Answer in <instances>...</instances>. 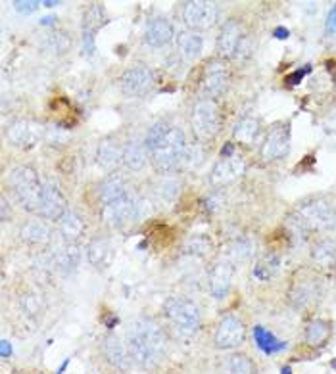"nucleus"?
<instances>
[{
	"instance_id": "25",
	"label": "nucleus",
	"mask_w": 336,
	"mask_h": 374,
	"mask_svg": "<svg viewBox=\"0 0 336 374\" xmlns=\"http://www.w3.org/2000/svg\"><path fill=\"white\" fill-rule=\"evenodd\" d=\"M204 48V38L196 31H181L177 35V50L183 60H196Z\"/></svg>"
},
{
	"instance_id": "36",
	"label": "nucleus",
	"mask_w": 336,
	"mask_h": 374,
	"mask_svg": "<svg viewBox=\"0 0 336 374\" xmlns=\"http://www.w3.org/2000/svg\"><path fill=\"white\" fill-rule=\"evenodd\" d=\"M317 298V288L312 282H296L290 290V301L296 307L309 305Z\"/></svg>"
},
{
	"instance_id": "14",
	"label": "nucleus",
	"mask_w": 336,
	"mask_h": 374,
	"mask_svg": "<svg viewBox=\"0 0 336 374\" xmlns=\"http://www.w3.org/2000/svg\"><path fill=\"white\" fill-rule=\"evenodd\" d=\"M246 171V161L244 157H240L239 154H232V156L219 157V161L214 165L211 175H209V182L214 187H225L232 180H237L242 177Z\"/></svg>"
},
{
	"instance_id": "46",
	"label": "nucleus",
	"mask_w": 336,
	"mask_h": 374,
	"mask_svg": "<svg viewBox=\"0 0 336 374\" xmlns=\"http://www.w3.org/2000/svg\"><path fill=\"white\" fill-rule=\"evenodd\" d=\"M52 23H54L52 15H48V17H43V20H41V25H52Z\"/></svg>"
},
{
	"instance_id": "1",
	"label": "nucleus",
	"mask_w": 336,
	"mask_h": 374,
	"mask_svg": "<svg viewBox=\"0 0 336 374\" xmlns=\"http://www.w3.org/2000/svg\"><path fill=\"white\" fill-rule=\"evenodd\" d=\"M125 345L133 365H136L141 371H154L164 361L167 352V338L164 329L154 319L139 317L127 326Z\"/></svg>"
},
{
	"instance_id": "32",
	"label": "nucleus",
	"mask_w": 336,
	"mask_h": 374,
	"mask_svg": "<svg viewBox=\"0 0 336 374\" xmlns=\"http://www.w3.org/2000/svg\"><path fill=\"white\" fill-rule=\"evenodd\" d=\"M108 17H106L104 8L100 6V4H90L87 8V12H85V17H83V33H87V35H97L98 29H102L104 27V23Z\"/></svg>"
},
{
	"instance_id": "48",
	"label": "nucleus",
	"mask_w": 336,
	"mask_h": 374,
	"mask_svg": "<svg viewBox=\"0 0 336 374\" xmlns=\"http://www.w3.org/2000/svg\"><path fill=\"white\" fill-rule=\"evenodd\" d=\"M281 374H292V368L290 367H283Z\"/></svg>"
},
{
	"instance_id": "20",
	"label": "nucleus",
	"mask_w": 336,
	"mask_h": 374,
	"mask_svg": "<svg viewBox=\"0 0 336 374\" xmlns=\"http://www.w3.org/2000/svg\"><path fill=\"white\" fill-rule=\"evenodd\" d=\"M98 200L104 206L118 202L121 198L131 194V188H129L127 180L123 179L121 175H108L100 185H98Z\"/></svg>"
},
{
	"instance_id": "40",
	"label": "nucleus",
	"mask_w": 336,
	"mask_h": 374,
	"mask_svg": "<svg viewBox=\"0 0 336 374\" xmlns=\"http://www.w3.org/2000/svg\"><path fill=\"white\" fill-rule=\"evenodd\" d=\"M211 250V244L206 236H192V238L187 242V252L192 255H206L209 254Z\"/></svg>"
},
{
	"instance_id": "24",
	"label": "nucleus",
	"mask_w": 336,
	"mask_h": 374,
	"mask_svg": "<svg viewBox=\"0 0 336 374\" xmlns=\"http://www.w3.org/2000/svg\"><path fill=\"white\" fill-rule=\"evenodd\" d=\"M58 223H60L62 238H64V242H67V244H77V242L85 236L87 224H85V221H83L79 213L67 210L66 215H64Z\"/></svg>"
},
{
	"instance_id": "37",
	"label": "nucleus",
	"mask_w": 336,
	"mask_h": 374,
	"mask_svg": "<svg viewBox=\"0 0 336 374\" xmlns=\"http://www.w3.org/2000/svg\"><path fill=\"white\" fill-rule=\"evenodd\" d=\"M227 371H229V374H255L254 361L250 359L248 355L234 353L227 361Z\"/></svg>"
},
{
	"instance_id": "43",
	"label": "nucleus",
	"mask_w": 336,
	"mask_h": 374,
	"mask_svg": "<svg viewBox=\"0 0 336 374\" xmlns=\"http://www.w3.org/2000/svg\"><path fill=\"white\" fill-rule=\"evenodd\" d=\"M309 71H312V68H309V66H306V68L298 69L296 73L288 75V77H286V85H288V87H290V85H298V82L302 81V77L309 73Z\"/></svg>"
},
{
	"instance_id": "38",
	"label": "nucleus",
	"mask_w": 336,
	"mask_h": 374,
	"mask_svg": "<svg viewBox=\"0 0 336 374\" xmlns=\"http://www.w3.org/2000/svg\"><path fill=\"white\" fill-rule=\"evenodd\" d=\"M169 129H172V125H169L165 120L156 121V123L148 129V133H146V136H144V144H146L148 152H152V150L156 148L158 144L162 143V138L167 135V131H169Z\"/></svg>"
},
{
	"instance_id": "5",
	"label": "nucleus",
	"mask_w": 336,
	"mask_h": 374,
	"mask_svg": "<svg viewBox=\"0 0 336 374\" xmlns=\"http://www.w3.org/2000/svg\"><path fill=\"white\" fill-rule=\"evenodd\" d=\"M187 152L188 144L185 131L179 127H172L167 131V135L162 138V143L150 152V156H152V164L158 171L169 175L185 164Z\"/></svg>"
},
{
	"instance_id": "42",
	"label": "nucleus",
	"mask_w": 336,
	"mask_h": 374,
	"mask_svg": "<svg viewBox=\"0 0 336 374\" xmlns=\"http://www.w3.org/2000/svg\"><path fill=\"white\" fill-rule=\"evenodd\" d=\"M325 31H327V35H336V4H332L329 15H327Z\"/></svg>"
},
{
	"instance_id": "19",
	"label": "nucleus",
	"mask_w": 336,
	"mask_h": 374,
	"mask_svg": "<svg viewBox=\"0 0 336 374\" xmlns=\"http://www.w3.org/2000/svg\"><path fill=\"white\" fill-rule=\"evenodd\" d=\"M97 164L102 171H115L123 164V144L113 136L102 138L97 148Z\"/></svg>"
},
{
	"instance_id": "12",
	"label": "nucleus",
	"mask_w": 336,
	"mask_h": 374,
	"mask_svg": "<svg viewBox=\"0 0 336 374\" xmlns=\"http://www.w3.org/2000/svg\"><path fill=\"white\" fill-rule=\"evenodd\" d=\"M154 85V73L146 66H133L121 75L120 89L123 94L131 98H141L148 94V90Z\"/></svg>"
},
{
	"instance_id": "23",
	"label": "nucleus",
	"mask_w": 336,
	"mask_h": 374,
	"mask_svg": "<svg viewBox=\"0 0 336 374\" xmlns=\"http://www.w3.org/2000/svg\"><path fill=\"white\" fill-rule=\"evenodd\" d=\"M148 148L144 144V138H129L123 144V165L129 171H141L148 159Z\"/></svg>"
},
{
	"instance_id": "10",
	"label": "nucleus",
	"mask_w": 336,
	"mask_h": 374,
	"mask_svg": "<svg viewBox=\"0 0 336 374\" xmlns=\"http://www.w3.org/2000/svg\"><path fill=\"white\" fill-rule=\"evenodd\" d=\"M290 150V123L279 121L267 131V136L263 141L262 156L267 161L283 159Z\"/></svg>"
},
{
	"instance_id": "3",
	"label": "nucleus",
	"mask_w": 336,
	"mask_h": 374,
	"mask_svg": "<svg viewBox=\"0 0 336 374\" xmlns=\"http://www.w3.org/2000/svg\"><path fill=\"white\" fill-rule=\"evenodd\" d=\"M164 319L169 324L172 334L177 338L195 336L202 324L200 307L196 305L192 299L172 296L165 299L164 303Z\"/></svg>"
},
{
	"instance_id": "8",
	"label": "nucleus",
	"mask_w": 336,
	"mask_h": 374,
	"mask_svg": "<svg viewBox=\"0 0 336 374\" xmlns=\"http://www.w3.org/2000/svg\"><path fill=\"white\" fill-rule=\"evenodd\" d=\"M141 213L142 203L133 194L125 196V198H121L118 202L102 208V217L113 229H123V226L134 223L136 219L141 217Z\"/></svg>"
},
{
	"instance_id": "39",
	"label": "nucleus",
	"mask_w": 336,
	"mask_h": 374,
	"mask_svg": "<svg viewBox=\"0 0 336 374\" xmlns=\"http://www.w3.org/2000/svg\"><path fill=\"white\" fill-rule=\"evenodd\" d=\"M69 38L66 33H52V35H46L45 38V48L50 50L52 54H66L69 50Z\"/></svg>"
},
{
	"instance_id": "4",
	"label": "nucleus",
	"mask_w": 336,
	"mask_h": 374,
	"mask_svg": "<svg viewBox=\"0 0 336 374\" xmlns=\"http://www.w3.org/2000/svg\"><path fill=\"white\" fill-rule=\"evenodd\" d=\"M8 187L23 210L37 213L43 190H45V182L41 180L38 173L33 167H27V165L14 167L8 173Z\"/></svg>"
},
{
	"instance_id": "15",
	"label": "nucleus",
	"mask_w": 336,
	"mask_h": 374,
	"mask_svg": "<svg viewBox=\"0 0 336 374\" xmlns=\"http://www.w3.org/2000/svg\"><path fill=\"white\" fill-rule=\"evenodd\" d=\"M67 213L66 196L62 194V190L52 182H45L41 206H38L37 215L46 219V221H60Z\"/></svg>"
},
{
	"instance_id": "17",
	"label": "nucleus",
	"mask_w": 336,
	"mask_h": 374,
	"mask_svg": "<svg viewBox=\"0 0 336 374\" xmlns=\"http://www.w3.org/2000/svg\"><path fill=\"white\" fill-rule=\"evenodd\" d=\"M232 277H234V263L227 257H219L209 271V292L214 298L223 299L231 290Z\"/></svg>"
},
{
	"instance_id": "44",
	"label": "nucleus",
	"mask_w": 336,
	"mask_h": 374,
	"mask_svg": "<svg viewBox=\"0 0 336 374\" xmlns=\"http://www.w3.org/2000/svg\"><path fill=\"white\" fill-rule=\"evenodd\" d=\"M0 355H2V359H8L12 355V347H10V342H6V340H2V344H0Z\"/></svg>"
},
{
	"instance_id": "6",
	"label": "nucleus",
	"mask_w": 336,
	"mask_h": 374,
	"mask_svg": "<svg viewBox=\"0 0 336 374\" xmlns=\"http://www.w3.org/2000/svg\"><path fill=\"white\" fill-rule=\"evenodd\" d=\"M190 127L198 141L208 143L221 129V113L211 98H200L190 112Z\"/></svg>"
},
{
	"instance_id": "35",
	"label": "nucleus",
	"mask_w": 336,
	"mask_h": 374,
	"mask_svg": "<svg viewBox=\"0 0 336 374\" xmlns=\"http://www.w3.org/2000/svg\"><path fill=\"white\" fill-rule=\"evenodd\" d=\"M255 247L254 244H252V240L248 238H240L237 240V242H232L231 246H229V250H227V259H231L232 263H242V261H248L252 255H254Z\"/></svg>"
},
{
	"instance_id": "21",
	"label": "nucleus",
	"mask_w": 336,
	"mask_h": 374,
	"mask_svg": "<svg viewBox=\"0 0 336 374\" xmlns=\"http://www.w3.org/2000/svg\"><path fill=\"white\" fill-rule=\"evenodd\" d=\"M173 38V27L169 20L165 17H154L150 20L146 29H144V43L150 48H162V46L169 45Z\"/></svg>"
},
{
	"instance_id": "33",
	"label": "nucleus",
	"mask_w": 336,
	"mask_h": 374,
	"mask_svg": "<svg viewBox=\"0 0 336 374\" xmlns=\"http://www.w3.org/2000/svg\"><path fill=\"white\" fill-rule=\"evenodd\" d=\"M279 265H281V257L275 252L263 255L260 261L255 263L254 267V277L258 280H271L279 273Z\"/></svg>"
},
{
	"instance_id": "26",
	"label": "nucleus",
	"mask_w": 336,
	"mask_h": 374,
	"mask_svg": "<svg viewBox=\"0 0 336 374\" xmlns=\"http://www.w3.org/2000/svg\"><path fill=\"white\" fill-rule=\"evenodd\" d=\"M20 236L29 244H48L52 240V229L43 221H27L20 229Z\"/></svg>"
},
{
	"instance_id": "22",
	"label": "nucleus",
	"mask_w": 336,
	"mask_h": 374,
	"mask_svg": "<svg viewBox=\"0 0 336 374\" xmlns=\"http://www.w3.org/2000/svg\"><path fill=\"white\" fill-rule=\"evenodd\" d=\"M48 259H50V265H52L58 273L67 275V273H71V271L79 265L81 250H79L77 244H67V242H64V246L54 250L52 254L48 255Z\"/></svg>"
},
{
	"instance_id": "30",
	"label": "nucleus",
	"mask_w": 336,
	"mask_h": 374,
	"mask_svg": "<svg viewBox=\"0 0 336 374\" xmlns=\"http://www.w3.org/2000/svg\"><path fill=\"white\" fill-rule=\"evenodd\" d=\"M254 340L255 345H258L263 353H267V355H273V353L286 350V344H284V342H281V340L273 336L265 326H260V324L254 326Z\"/></svg>"
},
{
	"instance_id": "13",
	"label": "nucleus",
	"mask_w": 336,
	"mask_h": 374,
	"mask_svg": "<svg viewBox=\"0 0 336 374\" xmlns=\"http://www.w3.org/2000/svg\"><path fill=\"white\" fill-rule=\"evenodd\" d=\"M229 87V68L223 60H209L202 75V90L208 98L223 94Z\"/></svg>"
},
{
	"instance_id": "34",
	"label": "nucleus",
	"mask_w": 336,
	"mask_h": 374,
	"mask_svg": "<svg viewBox=\"0 0 336 374\" xmlns=\"http://www.w3.org/2000/svg\"><path fill=\"white\" fill-rule=\"evenodd\" d=\"M181 194V182L175 177H167L160 180L156 185V196L160 198V202L164 203H173Z\"/></svg>"
},
{
	"instance_id": "45",
	"label": "nucleus",
	"mask_w": 336,
	"mask_h": 374,
	"mask_svg": "<svg viewBox=\"0 0 336 374\" xmlns=\"http://www.w3.org/2000/svg\"><path fill=\"white\" fill-rule=\"evenodd\" d=\"M273 35H275L276 38H286L288 37V29H284V27H276V29L273 31Z\"/></svg>"
},
{
	"instance_id": "2",
	"label": "nucleus",
	"mask_w": 336,
	"mask_h": 374,
	"mask_svg": "<svg viewBox=\"0 0 336 374\" xmlns=\"http://www.w3.org/2000/svg\"><path fill=\"white\" fill-rule=\"evenodd\" d=\"M290 224L300 232L329 231L336 224V206L327 196H312L292 211Z\"/></svg>"
},
{
	"instance_id": "29",
	"label": "nucleus",
	"mask_w": 336,
	"mask_h": 374,
	"mask_svg": "<svg viewBox=\"0 0 336 374\" xmlns=\"http://www.w3.org/2000/svg\"><path fill=\"white\" fill-rule=\"evenodd\" d=\"M89 261L97 267V269H104L106 265L112 259V247H110V242L104 238H94L89 244Z\"/></svg>"
},
{
	"instance_id": "47",
	"label": "nucleus",
	"mask_w": 336,
	"mask_h": 374,
	"mask_svg": "<svg viewBox=\"0 0 336 374\" xmlns=\"http://www.w3.org/2000/svg\"><path fill=\"white\" fill-rule=\"evenodd\" d=\"M43 6L46 8H54V6H60V2H50V0H46V2H41Z\"/></svg>"
},
{
	"instance_id": "27",
	"label": "nucleus",
	"mask_w": 336,
	"mask_h": 374,
	"mask_svg": "<svg viewBox=\"0 0 336 374\" xmlns=\"http://www.w3.org/2000/svg\"><path fill=\"white\" fill-rule=\"evenodd\" d=\"M330 336V324L323 319H315V321L307 322L306 332H304V340L309 347H321L327 344Z\"/></svg>"
},
{
	"instance_id": "41",
	"label": "nucleus",
	"mask_w": 336,
	"mask_h": 374,
	"mask_svg": "<svg viewBox=\"0 0 336 374\" xmlns=\"http://www.w3.org/2000/svg\"><path fill=\"white\" fill-rule=\"evenodd\" d=\"M38 6H43L41 2H35V0H20V2H14V8L20 12V14H33Z\"/></svg>"
},
{
	"instance_id": "9",
	"label": "nucleus",
	"mask_w": 336,
	"mask_h": 374,
	"mask_svg": "<svg viewBox=\"0 0 336 374\" xmlns=\"http://www.w3.org/2000/svg\"><path fill=\"white\" fill-rule=\"evenodd\" d=\"M246 342V326L237 315H227L217 324L214 345L217 350H237Z\"/></svg>"
},
{
	"instance_id": "7",
	"label": "nucleus",
	"mask_w": 336,
	"mask_h": 374,
	"mask_svg": "<svg viewBox=\"0 0 336 374\" xmlns=\"http://www.w3.org/2000/svg\"><path fill=\"white\" fill-rule=\"evenodd\" d=\"M219 20V8L214 2L206 0H190L183 4V22L188 27V31H208Z\"/></svg>"
},
{
	"instance_id": "18",
	"label": "nucleus",
	"mask_w": 336,
	"mask_h": 374,
	"mask_svg": "<svg viewBox=\"0 0 336 374\" xmlns=\"http://www.w3.org/2000/svg\"><path fill=\"white\" fill-rule=\"evenodd\" d=\"M244 41V29L239 22H227L217 37V52L221 58H234Z\"/></svg>"
},
{
	"instance_id": "11",
	"label": "nucleus",
	"mask_w": 336,
	"mask_h": 374,
	"mask_svg": "<svg viewBox=\"0 0 336 374\" xmlns=\"http://www.w3.org/2000/svg\"><path fill=\"white\" fill-rule=\"evenodd\" d=\"M100 355L106 361V365L112 367L115 373H129L131 367H133V361H131V355L127 352L125 340L113 336V334H110V336H106L102 340Z\"/></svg>"
},
{
	"instance_id": "31",
	"label": "nucleus",
	"mask_w": 336,
	"mask_h": 374,
	"mask_svg": "<svg viewBox=\"0 0 336 374\" xmlns=\"http://www.w3.org/2000/svg\"><path fill=\"white\" fill-rule=\"evenodd\" d=\"M260 133V121L252 117V115H244V117H240L239 123L234 125V131H232V135L234 138L239 141V143L250 144L254 143V138Z\"/></svg>"
},
{
	"instance_id": "28",
	"label": "nucleus",
	"mask_w": 336,
	"mask_h": 374,
	"mask_svg": "<svg viewBox=\"0 0 336 374\" xmlns=\"http://www.w3.org/2000/svg\"><path fill=\"white\" fill-rule=\"evenodd\" d=\"M312 259L319 267L332 269L336 267V240H321L312 250Z\"/></svg>"
},
{
	"instance_id": "16",
	"label": "nucleus",
	"mask_w": 336,
	"mask_h": 374,
	"mask_svg": "<svg viewBox=\"0 0 336 374\" xmlns=\"http://www.w3.org/2000/svg\"><path fill=\"white\" fill-rule=\"evenodd\" d=\"M6 138L18 148H33V146H37L41 143L43 129L38 127L37 123H33V121L18 120L6 129Z\"/></svg>"
}]
</instances>
